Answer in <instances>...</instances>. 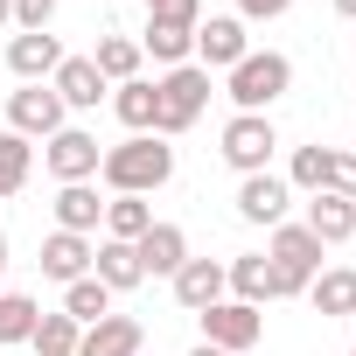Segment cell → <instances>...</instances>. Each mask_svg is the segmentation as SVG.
<instances>
[{"label": "cell", "mask_w": 356, "mask_h": 356, "mask_svg": "<svg viewBox=\"0 0 356 356\" xmlns=\"http://www.w3.org/2000/svg\"><path fill=\"white\" fill-rule=\"evenodd\" d=\"M98 175H105V189H112V196H154L168 175H175V147H168L161 133H133V140L105 147Z\"/></svg>", "instance_id": "cell-1"}, {"label": "cell", "mask_w": 356, "mask_h": 356, "mask_svg": "<svg viewBox=\"0 0 356 356\" xmlns=\"http://www.w3.org/2000/svg\"><path fill=\"white\" fill-rule=\"evenodd\" d=\"M154 133L161 140H175V133H189L196 119H203V105H210V70L203 63H182V70H168L161 84H154Z\"/></svg>", "instance_id": "cell-2"}, {"label": "cell", "mask_w": 356, "mask_h": 356, "mask_svg": "<svg viewBox=\"0 0 356 356\" xmlns=\"http://www.w3.org/2000/svg\"><path fill=\"white\" fill-rule=\"evenodd\" d=\"M286 84H293V63H286L280 49H252V56L231 70V105H238V112H266L273 98H286Z\"/></svg>", "instance_id": "cell-3"}, {"label": "cell", "mask_w": 356, "mask_h": 356, "mask_svg": "<svg viewBox=\"0 0 356 356\" xmlns=\"http://www.w3.org/2000/svg\"><path fill=\"white\" fill-rule=\"evenodd\" d=\"M273 147H280V133H273L266 112H238V119L224 126V161H231L238 175H266Z\"/></svg>", "instance_id": "cell-4"}, {"label": "cell", "mask_w": 356, "mask_h": 356, "mask_svg": "<svg viewBox=\"0 0 356 356\" xmlns=\"http://www.w3.org/2000/svg\"><path fill=\"white\" fill-rule=\"evenodd\" d=\"M196 321H203V342H210V349H224V356H238V349H252V342L266 335L259 307H245V300H217V307H203Z\"/></svg>", "instance_id": "cell-5"}, {"label": "cell", "mask_w": 356, "mask_h": 356, "mask_svg": "<svg viewBox=\"0 0 356 356\" xmlns=\"http://www.w3.org/2000/svg\"><path fill=\"white\" fill-rule=\"evenodd\" d=\"M42 161H49V175H56V182H91L105 154H98V133H84V126H63V133H49Z\"/></svg>", "instance_id": "cell-6"}, {"label": "cell", "mask_w": 356, "mask_h": 356, "mask_svg": "<svg viewBox=\"0 0 356 356\" xmlns=\"http://www.w3.org/2000/svg\"><path fill=\"white\" fill-rule=\"evenodd\" d=\"M8 133H22V140H49V133H63V98H56L49 84L15 91V98H8Z\"/></svg>", "instance_id": "cell-7"}, {"label": "cell", "mask_w": 356, "mask_h": 356, "mask_svg": "<svg viewBox=\"0 0 356 356\" xmlns=\"http://www.w3.org/2000/svg\"><path fill=\"white\" fill-rule=\"evenodd\" d=\"M196 56H203V70H238V63L252 56L245 22H238V15H210V22H196Z\"/></svg>", "instance_id": "cell-8"}, {"label": "cell", "mask_w": 356, "mask_h": 356, "mask_svg": "<svg viewBox=\"0 0 356 356\" xmlns=\"http://www.w3.org/2000/svg\"><path fill=\"white\" fill-rule=\"evenodd\" d=\"M286 203H293V189L280 182L273 168L238 182V217H245V224H286Z\"/></svg>", "instance_id": "cell-9"}, {"label": "cell", "mask_w": 356, "mask_h": 356, "mask_svg": "<svg viewBox=\"0 0 356 356\" xmlns=\"http://www.w3.org/2000/svg\"><path fill=\"white\" fill-rule=\"evenodd\" d=\"M49 91L63 98V112H98L105 77H98V63H91V56H63V63H56V77H49Z\"/></svg>", "instance_id": "cell-10"}, {"label": "cell", "mask_w": 356, "mask_h": 356, "mask_svg": "<svg viewBox=\"0 0 356 356\" xmlns=\"http://www.w3.org/2000/svg\"><path fill=\"white\" fill-rule=\"evenodd\" d=\"M133 252H140V273H147V280H175V273L189 266V238H182V224H154Z\"/></svg>", "instance_id": "cell-11"}, {"label": "cell", "mask_w": 356, "mask_h": 356, "mask_svg": "<svg viewBox=\"0 0 356 356\" xmlns=\"http://www.w3.org/2000/svg\"><path fill=\"white\" fill-rule=\"evenodd\" d=\"M56 63H63V42H56L49 29H35V35H15V42H8V70H15L22 84L56 77Z\"/></svg>", "instance_id": "cell-12"}, {"label": "cell", "mask_w": 356, "mask_h": 356, "mask_svg": "<svg viewBox=\"0 0 356 356\" xmlns=\"http://www.w3.org/2000/svg\"><path fill=\"white\" fill-rule=\"evenodd\" d=\"M91 238H77V231H49L42 238V280H56V286H70V280H84L91 273Z\"/></svg>", "instance_id": "cell-13"}, {"label": "cell", "mask_w": 356, "mask_h": 356, "mask_svg": "<svg viewBox=\"0 0 356 356\" xmlns=\"http://www.w3.org/2000/svg\"><path fill=\"white\" fill-rule=\"evenodd\" d=\"M140 342H147V328L133 314H105L77 335V356H140Z\"/></svg>", "instance_id": "cell-14"}, {"label": "cell", "mask_w": 356, "mask_h": 356, "mask_svg": "<svg viewBox=\"0 0 356 356\" xmlns=\"http://www.w3.org/2000/svg\"><path fill=\"white\" fill-rule=\"evenodd\" d=\"M175 300H182L189 314L217 307V300H224V259H189L182 273H175Z\"/></svg>", "instance_id": "cell-15"}, {"label": "cell", "mask_w": 356, "mask_h": 356, "mask_svg": "<svg viewBox=\"0 0 356 356\" xmlns=\"http://www.w3.org/2000/svg\"><path fill=\"white\" fill-rule=\"evenodd\" d=\"M105 224V203H98V189L91 182H63L56 189V231H77V238H91Z\"/></svg>", "instance_id": "cell-16"}, {"label": "cell", "mask_w": 356, "mask_h": 356, "mask_svg": "<svg viewBox=\"0 0 356 356\" xmlns=\"http://www.w3.org/2000/svg\"><path fill=\"white\" fill-rule=\"evenodd\" d=\"M273 266H293V273H307L314 280V266H321V238L307 231V224H273V252H266Z\"/></svg>", "instance_id": "cell-17"}, {"label": "cell", "mask_w": 356, "mask_h": 356, "mask_svg": "<svg viewBox=\"0 0 356 356\" xmlns=\"http://www.w3.org/2000/svg\"><path fill=\"white\" fill-rule=\"evenodd\" d=\"M91 280H98V286H112V293H126V286H140L147 273H140V252H133V245L105 238V245L91 252Z\"/></svg>", "instance_id": "cell-18"}, {"label": "cell", "mask_w": 356, "mask_h": 356, "mask_svg": "<svg viewBox=\"0 0 356 356\" xmlns=\"http://www.w3.org/2000/svg\"><path fill=\"white\" fill-rule=\"evenodd\" d=\"M224 293H231V300H245V307L273 300V266H266V252H245V259H231V266H224Z\"/></svg>", "instance_id": "cell-19"}, {"label": "cell", "mask_w": 356, "mask_h": 356, "mask_svg": "<svg viewBox=\"0 0 356 356\" xmlns=\"http://www.w3.org/2000/svg\"><path fill=\"white\" fill-rule=\"evenodd\" d=\"M140 56H154V63H168V70H182V63L196 56V29H182V22H147Z\"/></svg>", "instance_id": "cell-20"}, {"label": "cell", "mask_w": 356, "mask_h": 356, "mask_svg": "<svg viewBox=\"0 0 356 356\" xmlns=\"http://www.w3.org/2000/svg\"><path fill=\"white\" fill-rule=\"evenodd\" d=\"M91 63H98L105 84H133V77H140V35H98Z\"/></svg>", "instance_id": "cell-21"}, {"label": "cell", "mask_w": 356, "mask_h": 356, "mask_svg": "<svg viewBox=\"0 0 356 356\" xmlns=\"http://www.w3.org/2000/svg\"><path fill=\"white\" fill-rule=\"evenodd\" d=\"M307 231H314L321 245L356 238V203H349V196H314V203H307Z\"/></svg>", "instance_id": "cell-22"}, {"label": "cell", "mask_w": 356, "mask_h": 356, "mask_svg": "<svg viewBox=\"0 0 356 356\" xmlns=\"http://www.w3.org/2000/svg\"><path fill=\"white\" fill-rule=\"evenodd\" d=\"M154 231V210H147V196H112L105 203V238H119V245H140Z\"/></svg>", "instance_id": "cell-23"}, {"label": "cell", "mask_w": 356, "mask_h": 356, "mask_svg": "<svg viewBox=\"0 0 356 356\" xmlns=\"http://www.w3.org/2000/svg\"><path fill=\"white\" fill-rule=\"evenodd\" d=\"M63 314H70L77 328L105 321V314H112V286H98L91 273H84V280H70V286H63Z\"/></svg>", "instance_id": "cell-24"}, {"label": "cell", "mask_w": 356, "mask_h": 356, "mask_svg": "<svg viewBox=\"0 0 356 356\" xmlns=\"http://www.w3.org/2000/svg\"><path fill=\"white\" fill-rule=\"evenodd\" d=\"M307 300H314V314H356V266L321 273V280L307 286Z\"/></svg>", "instance_id": "cell-25"}, {"label": "cell", "mask_w": 356, "mask_h": 356, "mask_svg": "<svg viewBox=\"0 0 356 356\" xmlns=\"http://www.w3.org/2000/svg\"><path fill=\"white\" fill-rule=\"evenodd\" d=\"M77 335H84V328H77V321L56 307V314H35V335H29V349H35V356H77Z\"/></svg>", "instance_id": "cell-26"}, {"label": "cell", "mask_w": 356, "mask_h": 356, "mask_svg": "<svg viewBox=\"0 0 356 356\" xmlns=\"http://www.w3.org/2000/svg\"><path fill=\"white\" fill-rule=\"evenodd\" d=\"M154 105H161V98H154V84H147V77H133V84H119V91H112V112H119L133 133H154Z\"/></svg>", "instance_id": "cell-27"}, {"label": "cell", "mask_w": 356, "mask_h": 356, "mask_svg": "<svg viewBox=\"0 0 356 356\" xmlns=\"http://www.w3.org/2000/svg\"><path fill=\"white\" fill-rule=\"evenodd\" d=\"M29 168H35V147L22 133H0V196H15L29 182Z\"/></svg>", "instance_id": "cell-28"}, {"label": "cell", "mask_w": 356, "mask_h": 356, "mask_svg": "<svg viewBox=\"0 0 356 356\" xmlns=\"http://www.w3.org/2000/svg\"><path fill=\"white\" fill-rule=\"evenodd\" d=\"M35 314H42V307H35L29 293H0V349H8V342H29V335H35Z\"/></svg>", "instance_id": "cell-29"}, {"label": "cell", "mask_w": 356, "mask_h": 356, "mask_svg": "<svg viewBox=\"0 0 356 356\" xmlns=\"http://www.w3.org/2000/svg\"><path fill=\"white\" fill-rule=\"evenodd\" d=\"M286 189H307V196H321V189H328V147H293Z\"/></svg>", "instance_id": "cell-30"}, {"label": "cell", "mask_w": 356, "mask_h": 356, "mask_svg": "<svg viewBox=\"0 0 356 356\" xmlns=\"http://www.w3.org/2000/svg\"><path fill=\"white\" fill-rule=\"evenodd\" d=\"M140 8H147V22H182V29L203 22V0H140Z\"/></svg>", "instance_id": "cell-31"}, {"label": "cell", "mask_w": 356, "mask_h": 356, "mask_svg": "<svg viewBox=\"0 0 356 356\" xmlns=\"http://www.w3.org/2000/svg\"><path fill=\"white\" fill-rule=\"evenodd\" d=\"M321 196H349L356 203V154H328V189Z\"/></svg>", "instance_id": "cell-32"}, {"label": "cell", "mask_w": 356, "mask_h": 356, "mask_svg": "<svg viewBox=\"0 0 356 356\" xmlns=\"http://www.w3.org/2000/svg\"><path fill=\"white\" fill-rule=\"evenodd\" d=\"M49 15H56V0H15V29H22V35L49 29Z\"/></svg>", "instance_id": "cell-33"}, {"label": "cell", "mask_w": 356, "mask_h": 356, "mask_svg": "<svg viewBox=\"0 0 356 356\" xmlns=\"http://www.w3.org/2000/svg\"><path fill=\"white\" fill-rule=\"evenodd\" d=\"M286 8H293V0H238V22H273Z\"/></svg>", "instance_id": "cell-34"}, {"label": "cell", "mask_w": 356, "mask_h": 356, "mask_svg": "<svg viewBox=\"0 0 356 356\" xmlns=\"http://www.w3.org/2000/svg\"><path fill=\"white\" fill-rule=\"evenodd\" d=\"M8 22H15V0H0V29H8Z\"/></svg>", "instance_id": "cell-35"}, {"label": "cell", "mask_w": 356, "mask_h": 356, "mask_svg": "<svg viewBox=\"0 0 356 356\" xmlns=\"http://www.w3.org/2000/svg\"><path fill=\"white\" fill-rule=\"evenodd\" d=\"M335 15H349V22H356V0H335Z\"/></svg>", "instance_id": "cell-36"}, {"label": "cell", "mask_w": 356, "mask_h": 356, "mask_svg": "<svg viewBox=\"0 0 356 356\" xmlns=\"http://www.w3.org/2000/svg\"><path fill=\"white\" fill-rule=\"evenodd\" d=\"M189 356H224V349H210V342H196V349H189Z\"/></svg>", "instance_id": "cell-37"}, {"label": "cell", "mask_w": 356, "mask_h": 356, "mask_svg": "<svg viewBox=\"0 0 356 356\" xmlns=\"http://www.w3.org/2000/svg\"><path fill=\"white\" fill-rule=\"evenodd\" d=\"M0 273H8V238H0Z\"/></svg>", "instance_id": "cell-38"}, {"label": "cell", "mask_w": 356, "mask_h": 356, "mask_svg": "<svg viewBox=\"0 0 356 356\" xmlns=\"http://www.w3.org/2000/svg\"><path fill=\"white\" fill-rule=\"evenodd\" d=\"M349 356H356V349H349Z\"/></svg>", "instance_id": "cell-39"}]
</instances>
